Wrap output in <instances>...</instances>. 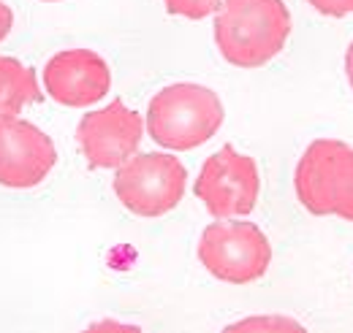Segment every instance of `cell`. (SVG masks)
<instances>
[{
	"label": "cell",
	"mask_w": 353,
	"mask_h": 333,
	"mask_svg": "<svg viewBox=\"0 0 353 333\" xmlns=\"http://www.w3.org/2000/svg\"><path fill=\"white\" fill-rule=\"evenodd\" d=\"M291 36V11L283 0H223L215 19V43L225 63L261 68Z\"/></svg>",
	"instance_id": "6da1fadb"
},
{
	"label": "cell",
	"mask_w": 353,
	"mask_h": 333,
	"mask_svg": "<svg viewBox=\"0 0 353 333\" xmlns=\"http://www.w3.org/2000/svg\"><path fill=\"white\" fill-rule=\"evenodd\" d=\"M223 125L221 98L201 84L163 87L147 109V130L155 144L188 152L207 144Z\"/></svg>",
	"instance_id": "7a4b0ae2"
},
{
	"label": "cell",
	"mask_w": 353,
	"mask_h": 333,
	"mask_svg": "<svg viewBox=\"0 0 353 333\" xmlns=\"http://www.w3.org/2000/svg\"><path fill=\"white\" fill-rule=\"evenodd\" d=\"M294 187L310 214L353 222V147L337 138H315L299 158Z\"/></svg>",
	"instance_id": "3957f363"
},
{
	"label": "cell",
	"mask_w": 353,
	"mask_h": 333,
	"mask_svg": "<svg viewBox=\"0 0 353 333\" xmlns=\"http://www.w3.org/2000/svg\"><path fill=\"white\" fill-rule=\"evenodd\" d=\"M201 266L221 282L250 285L272 263V244L256 222L221 219L204 228L199 239Z\"/></svg>",
	"instance_id": "277c9868"
},
{
	"label": "cell",
	"mask_w": 353,
	"mask_h": 333,
	"mask_svg": "<svg viewBox=\"0 0 353 333\" xmlns=\"http://www.w3.org/2000/svg\"><path fill=\"white\" fill-rule=\"evenodd\" d=\"M188 173L174 155L144 152L131 155L114 173V195L139 217H163L185 195Z\"/></svg>",
	"instance_id": "5b68a950"
},
{
	"label": "cell",
	"mask_w": 353,
	"mask_h": 333,
	"mask_svg": "<svg viewBox=\"0 0 353 333\" xmlns=\"http://www.w3.org/2000/svg\"><path fill=\"white\" fill-rule=\"evenodd\" d=\"M261 173L253 158L236 152L231 144L210 155L196 179V198L218 219L250 214L259 204Z\"/></svg>",
	"instance_id": "8992f818"
},
{
	"label": "cell",
	"mask_w": 353,
	"mask_h": 333,
	"mask_svg": "<svg viewBox=\"0 0 353 333\" xmlns=\"http://www.w3.org/2000/svg\"><path fill=\"white\" fill-rule=\"evenodd\" d=\"M54 163L57 149L41 127L0 117V187L30 190L52 173Z\"/></svg>",
	"instance_id": "52a82bcc"
},
{
	"label": "cell",
	"mask_w": 353,
	"mask_h": 333,
	"mask_svg": "<svg viewBox=\"0 0 353 333\" xmlns=\"http://www.w3.org/2000/svg\"><path fill=\"white\" fill-rule=\"evenodd\" d=\"M144 122L120 98L90 111L77 127L79 147L92 168H120L141 144Z\"/></svg>",
	"instance_id": "ba28073f"
},
{
	"label": "cell",
	"mask_w": 353,
	"mask_h": 333,
	"mask_svg": "<svg viewBox=\"0 0 353 333\" xmlns=\"http://www.w3.org/2000/svg\"><path fill=\"white\" fill-rule=\"evenodd\" d=\"M44 87L54 103L68 109H85L109 95L112 68L98 52L65 49L46 63Z\"/></svg>",
	"instance_id": "9c48e42d"
},
{
	"label": "cell",
	"mask_w": 353,
	"mask_h": 333,
	"mask_svg": "<svg viewBox=\"0 0 353 333\" xmlns=\"http://www.w3.org/2000/svg\"><path fill=\"white\" fill-rule=\"evenodd\" d=\"M36 100H41L36 74L22 60L0 54V117H17Z\"/></svg>",
	"instance_id": "30bf717a"
},
{
	"label": "cell",
	"mask_w": 353,
	"mask_h": 333,
	"mask_svg": "<svg viewBox=\"0 0 353 333\" xmlns=\"http://www.w3.org/2000/svg\"><path fill=\"white\" fill-rule=\"evenodd\" d=\"M166 8L185 19H204L221 8L223 0H163Z\"/></svg>",
	"instance_id": "8fae6325"
},
{
	"label": "cell",
	"mask_w": 353,
	"mask_h": 333,
	"mask_svg": "<svg viewBox=\"0 0 353 333\" xmlns=\"http://www.w3.org/2000/svg\"><path fill=\"white\" fill-rule=\"evenodd\" d=\"M283 328H299V323L288 317H250L231 325V331H283Z\"/></svg>",
	"instance_id": "7c38bea8"
},
{
	"label": "cell",
	"mask_w": 353,
	"mask_h": 333,
	"mask_svg": "<svg viewBox=\"0 0 353 333\" xmlns=\"http://www.w3.org/2000/svg\"><path fill=\"white\" fill-rule=\"evenodd\" d=\"M310 6L318 14H326V17H348V14H353V0H310Z\"/></svg>",
	"instance_id": "4fadbf2b"
},
{
	"label": "cell",
	"mask_w": 353,
	"mask_h": 333,
	"mask_svg": "<svg viewBox=\"0 0 353 333\" xmlns=\"http://www.w3.org/2000/svg\"><path fill=\"white\" fill-rule=\"evenodd\" d=\"M11 25H14V14H11V8L6 3H0V41L11 33Z\"/></svg>",
	"instance_id": "5bb4252c"
},
{
	"label": "cell",
	"mask_w": 353,
	"mask_h": 333,
	"mask_svg": "<svg viewBox=\"0 0 353 333\" xmlns=\"http://www.w3.org/2000/svg\"><path fill=\"white\" fill-rule=\"evenodd\" d=\"M345 76H348V84L353 87V41L345 52Z\"/></svg>",
	"instance_id": "9a60e30c"
},
{
	"label": "cell",
	"mask_w": 353,
	"mask_h": 333,
	"mask_svg": "<svg viewBox=\"0 0 353 333\" xmlns=\"http://www.w3.org/2000/svg\"><path fill=\"white\" fill-rule=\"evenodd\" d=\"M44 3H60V0H44Z\"/></svg>",
	"instance_id": "2e32d148"
}]
</instances>
